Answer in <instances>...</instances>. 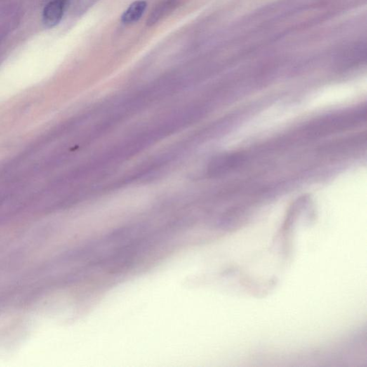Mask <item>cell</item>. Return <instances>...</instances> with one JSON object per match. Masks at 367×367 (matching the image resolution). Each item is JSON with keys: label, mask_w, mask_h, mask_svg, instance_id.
I'll return each instance as SVG.
<instances>
[{"label": "cell", "mask_w": 367, "mask_h": 367, "mask_svg": "<svg viewBox=\"0 0 367 367\" xmlns=\"http://www.w3.org/2000/svg\"><path fill=\"white\" fill-rule=\"evenodd\" d=\"M65 8V0H53L43 10V20L48 27H53L61 21Z\"/></svg>", "instance_id": "cell-1"}, {"label": "cell", "mask_w": 367, "mask_h": 367, "mask_svg": "<svg viewBox=\"0 0 367 367\" xmlns=\"http://www.w3.org/2000/svg\"><path fill=\"white\" fill-rule=\"evenodd\" d=\"M147 7V3L145 1L139 0L132 3L121 16V22L123 24L135 23L140 20L144 15V11Z\"/></svg>", "instance_id": "cell-2"}, {"label": "cell", "mask_w": 367, "mask_h": 367, "mask_svg": "<svg viewBox=\"0 0 367 367\" xmlns=\"http://www.w3.org/2000/svg\"><path fill=\"white\" fill-rule=\"evenodd\" d=\"M177 0H162L156 5L155 8L151 11L147 21L149 26L154 25L159 22L165 15H168L177 5Z\"/></svg>", "instance_id": "cell-3"}, {"label": "cell", "mask_w": 367, "mask_h": 367, "mask_svg": "<svg viewBox=\"0 0 367 367\" xmlns=\"http://www.w3.org/2000/svg\"><path fill=\"white\" fill-rule=\"evenodd\" d=\"M243 159V156L238 154L222 156L215 161L214 170H215V172H220V173L229 171V170H232L241 164Z\"/></svg>", "instance_id": "cell-4"}]
</instances>
